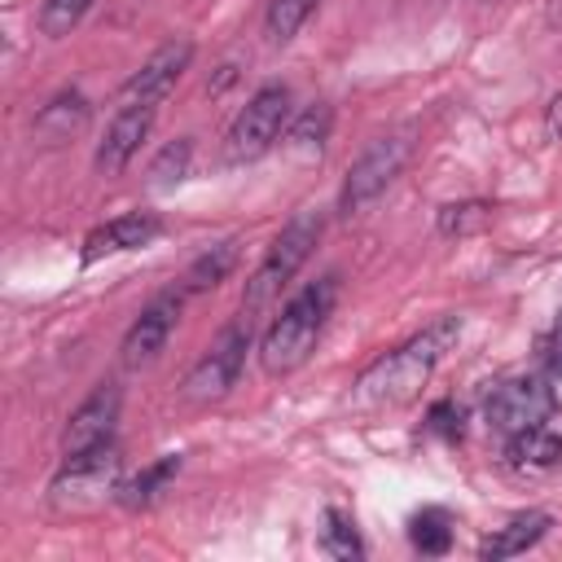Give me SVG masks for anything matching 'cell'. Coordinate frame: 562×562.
Wrapping results in <instances>:
<instances>
[{
  "label": "cell",
  "instance_id": "14",
  "mask_svg": "<svg viewBox=\"0 0 562 562\" xmlns=\"http://www.w3.org/2000/svg\"><path fill=\"white\" fill-rule=\"evenodd\" d=\"M88 119H92L88 97H83L79 88H66V92H57L48 105H40V114H35V136H40L44 145H61V140H70V136H79V132L88 127Z\"/></svg>",
  "mask_w": 562,
  "mask_h": 562
},
{
  "label": "cell",
  "instance_id": "18",
  "mask_svg": "<svg viewBox=\"0 0 562 562\" xmlns=\"http://www.w3.org/2000/svg\"><path fill=\"white\" fill-rule=\"evenodd\" d=\"M325 136H329V105L316 101V105H307L299 119H290V127L281 132V149H290V154H299V158H321Z\"/></svg>",
  "mask_w": 562,
  "mask_h": 562
},
{
  "label": "cell",
  "instance_id": "6",
  "mask_svg": "<svg viewBox=\"0 0 562 562\" xmlns=\"http://www.w3.org/2000/svg\"><path fill=\"white\" fill-rule=\"evenodd\" d=\"M246 351H250V321L241 316V321L224 325L220 338L202 351V360L184 373L180 400H189V404H215V400H224L237 386V378H241Z\"/></svg>",
  "mask_w": 562,
  "mask_h": 562
},
{
  "label": "cell",
  "instance_id": "11",
  "mask_svg": "<svg viewBox=\"0 0 562 562\" xmlns=\"http://www.w3.org/2000/svg\"><path fill=\"white\" fill-rule=\"evenodd\" d=\"M119 408H123V391H119V382H97V391L70 413V422H66V430H61V452L70 457V452L110 443L114 422H119Z\"/></svg>",
  "mask_w": 562,
  "mask_h": 562
},
{
  "label": "cell",
  "instance_id": "28",
  "mask_svg": "<svg viewBox=\"0 0 562 562\" xmlns=\"http://www.w3.org/2000/svg\"><path fill=\"white\" fill-rule=\"evenodd\" d=\"M553 364L562 369V321H558V329H553Z\"/></svg>",
  "mask_w": 562,
  "mask_h": 562
},
{
  "label": "cell",
  "instance_id": "27",
  "mask_svg": "<svg viewBox=\"0 0 562 562\" xmlns=\"http://www.w3.org/2000/svg\"><path fill=\"white\" fill-rule=\"evenodd\" d=\"M544 127L553 140H562V92H553V101L544 105Z\"/></svg>",
  "mask_w": 562,
  "mask_h": 562
},
{
  "label": "cell",
  "instance_id": "25",
  "mask_svg": "<svg viewBox=\"0 0 562 562\" xmlns=\"http://www.w3.org/2000/svg\"><path fill=\"white\" fill-rule=\"evenodd\" d=\"M88 4H92V0H40V31H44L48 40L70 35V31L83 22Z\"/></svg>",
  "mask_w": 562,
  "mask_h": 562
},
{
  "label": "cell",
  "instance_id": "23",
  "mask_svg": "<svg viewBox=\"0 0 562 562\" xmlns=\"http://www.w3.org/2000/svg\"><path fill=\"white\" fill-rule=\"evenodd\" d=\"M408 540H413L417 553H430V558L448 553V549H452V518H448V509H435V505H430V509L413 514Z\"/></svg>",
  "mask_w": 562,
  "mask_h": 562
},
{
  "label": "cell",
  "instance_id": "10",
  "mask_svg": "<svg viewBox=\"0 0 562 562\" xmlns=\"http://www.w3.org/2000/svg\"><path fill=\"white\" fill-rule=\"evenodd\" d=\"M154 119H158V105H149V101H123V105L114 110V119H110L105 136L97 140L92 167H97L101 176H119V171L136 158V149L149 140Z\"/></svg>",
  "mask_w": 562,
  "mask_h": 562
},
{
  "label": "cell",
  "instance_id": "7",
  "mask_svg": "<svg viewBox=\"0 0 562 562\" xmlns=\"http://www.w3.org/2000/svg\"><path fill=\"white\" fill-rule=\"evenodd\" d=\"M404 158H408V140H404V136H378V140H369V149H364V154L347 167V176H342L338 211L351 220V215H360L369 202H378V198L391 189V180L400 176Z\"/></svg>",
  "mask_w": 562,
  "mask_h": 562
},
{
  "label": "cell",
  "instance_id": "17",
  "mask_svg": "<svg viewBox=\"0 0 562 562\" xmlns=\"http://www.w3.org/2000/svg\"><path fill=\"white\" fill-rule=\"evenodd\" d=\"M176 474H180V457H158L154 465H145L140 474H132L127 483H119V505L123 509H149L167 492V483Z\"/></svg>",
  "mask_w": 562,
  "mask_h": 562
},
{
  "label": "cell",
  "instance_id": "21",
  "mask_svg": "<svg viewBox=\"0 0 562 562\" xmlns=\"http://www.w3.org/2000/svg\"><path fill=\"white\" fill-rule=\"evenodd\" d=\"M189 167H193V136H176V140H167V145L154 154V162H149V184H154V189H176V184L189 176Z\"/></svg>",
  "mask_w": 562,
  "mask_h": 562
},
{
  "label": "cell",
  "instance_id": "16",
  "mask_svg": "<svg viewBox=\"0 0 562 562\" xmlns=\"http://www.w3.org/2000/svg\"><path fill=\"white\" fill-rule=\"evenodd\" d=\"M509 465L514 470H558L562 465V435L549 430V426H531V430H518L509 435V448H505Z\"/></svg>",
  "mask_w": 562,
  "mask_h": 562
},
{
  "label": "cell",
  "instance_id": "3",
  "mask_svg": "<svg viewBox=\"0 0 562 562\" xmlns=\"http://www.w3.org/2000/svg\"><path fill=\"white\" fill-rule=\"evenodd\" d=\"M119 470H123V457H119L114 439L70 452L48 483V505L61 514H88L105 501H119V483H123Z\"/></svg>",
  "mask_w": 562,
  "mask_h": 562
},
{
  "label": "cell",
  "instance_id": "19",
  "mask_svg": "<svg viewBox=\"0 0 562 562\" xmlns=\"http://www.w3.org/2000/svg\"><path fill=\"white\" fill-rule=\"evenodd\" d=\"M237 250H241V241L237 237H228V241H220V246H211V250H202L193 263H189V272H184V294H202V290H215L233 268H237Z\"/></svg>",
  "mask_w": 562,
  "mask_h": 562
},
{
  "label": "cell",
  "instance_id": "9",
  "mask_svg": "<svg viewBox=\"0 0 562 562\" xmlns=\"http://www.w3.org/2000/svg\"><path fill=\"white\" fill-rule=\"evenodd\" d=\"M180 307H184V290H162V294H154V299L140 307V316L127 325L123 347H119V360H123L127 369L149 364V360L167 347V338H171V329H176V321H180Z\"/></svg>",
  "mask_w": 562,
  "mask_h": 562
},
{
  "label": "cell",
  "instance_id": "26",
  "mask_svg": "<svg viewBox=\"0 0 562 562\" xmlns=\"http://www.w3.org/2000/svg\"><path fill=\"white\" fill-rule=\"evenodd\" d=\"M426 430H435V435H443L448 443H457V439H461V408L448 404V400H439V404L430 408V417H426Z\"/></svg>",
  "mask_w": 562,
  "mask_h": 562
},
{
  "label": "cell",
  "instance_id": "1",
  "mask_svg": "<svg viewBox=\"0 0 562 562\" xmlns=\"http://www.w3.org/2000/svg\"><path fill=\"white\" fill-rule=\"evenodd\" d=\"M457 338H461V316H439L435 325L413 334L404 347L373 360L356 382V400L378 404V408H400V404L417 400V391L430 382V373L439 369V360L452 351Z\"/></svg>",
  "mask_w": 562,
  "mask_h": 562
},
{
  "label": "cell",
  "instance_id": "2",
  "mask_svg": "<svg viewBox=\"0 0 562 562\" xmlns=\"http://www.w3.org/2000/svg\"><path fill=\"white\" fill-rule=\"evenodd\" d=\"M334 299H338V277H316L272 316V325L263 329V342H259L263 373H272V378L294 373L316 351V338L334 312Z\"/></svg>",
  "mask_w": 562,
  "mask_h": 562
},
{
  "label": "cell",
  "instance_id": "13",
  "mask_svg": "<svg viewBox=\"0 0 562 562\" xmlns=\"http://www.w3.org/2000/svg\"><path fill=\"white\" fill-rule=\"evenodd\" d=\"M158 233H162V220H158L154 211L114 215V220L97 224V228L83 237V263H97L101 255H119V250H140V246H149Z\"/></svg>",
  "mask_w": 562,
  "mask_h": 562
},
{
  "label": "cell",
  "instance_id": "5",
  "mask_svg": "<svg viewBox=\"0 0 562 562\" xmlns=\"http://www.w3.org/2000/svg\"><path fill=\"white\" fill-rule=\"evenodd\" d=\"M285 127H290V88L285 83H263L237 110V119L224 136V158L228 162H255L281 140Z\"/></svg>",
  "mask_w": 562,
  "mask_h": 562
},
{
  "label": "cell",
  "instance_id": "29",
  "mask_svg": "<svg viewBox=\"0 0 562 562\" xmlns=\"http://www.w3.org/2000/svg\"><path fill=\"white\" fill-rule=\"evenodd\" d=\"M549 22L562 31V0H553V4H549Z\"/></svg>",
  "mask_w": 562,
  "mask_h": 562
},
{
  "label": "cell",
  "instance_id": "12",
  "mask_svg": "<svg viewBox=\"0 0 562 562\" xmlns=\"http://www.w3.org/2000/svg\"><path fill=\"white\" fill-rule=\"evenodd\" d=\"M189 61H193V44H189V40H171V44L154 48V53L140 61V70L123 83V101L162 105V101L171 97V88L180 83V75L189 70Z\"/></svg>",
  "mask_w": 562,
  "mask_h": 562
},
{
  "label": "cell",
  "instance_id": "4",
  "mask_svg": "<svg viewBox=\"0 0 562 562\" xmlns=\"http://www.w3.org/2000/svg\"><path fill=\"white\" fill-rule=\"evenodd\" d=\"M321 228H325L321 215L303 211V215H294V220L268 241L259 268H255L250 281H246V294H241V312H246V316L259 312V307H268V303L281 294V285L307 263V255H312L316 241H321Z\"/></svg>",
  "mask_w": 562,
  "mask_h": 562
},
{
  "label": "cell",
  "instance_id": "22",
  "mask_svg": "<svg viewBox=\"0 0 562 562\" xmlns=\"http://www.w3.org/2000/svg\"><path fill=\"white\" fill-rule=\"evenodd\" d=\"M435 224H439L443 237H474V233H483L492 224V202H483V198L448 202V206H439V220Z\"/></svg>",
  "mask_w": 562,
  "mask_h": 562
},
{
  "label": "cell",
  "instance_id": "24",
  "mask_svg": "<svg viewBox=\"0 0 562 562\" xmlns=\"http://www.w3.org/2000/svg\"><path fill=\"white\" fill-rule=\"evenodd\" d=\"M321 549L329 558H364V544L356 536V522L342 509H325V527H321Z\"/></svg>",
  "mask_w": 562,
  "mask_h": 562
},
{
  "label": "cell",
  "instance_id": "8",
  "mask_svg": "<svg viewBox=\"0 0 562 562\" xmlns=\"http://www.w3.org/2000/svg\"><path fill=\"white\" fill-rule=\"evenodd\" d=\"M553 413V391L544 378L536 373H522V378H505L487 404H483V417L492 430H501L505 439L518 435V430H531V426H544V417Z\"/></svg>",
  "mask_w": 562,
  "mask_h": 562
},
{
  "label": "cell",
  "instance_id": "15",
  "mask_svg": "<svg viewBox=\"0 0 562 562\" xmlns=\"http://www.w3.org/2000/svg\"><path fill=\"white\" fill-rule=\"evenodd\" d=\"M549 514L544 509H527V514H514L505 527H496L483 544H479V558L483 562H501V558H518V553H527L544 531H549Z\"/></svg>",
  "mask_w": 562,
  "mask_h": 562
},
{
  "label": "cell",
  "instance_id": "20",
  "mask_svg": "<svg viewBox=\"0 0 562 562\" xmlns=\"http://www.w3.org/2000/svg\"><path fill=\"white\" fill-rule=\"evenodd\" d=\"M316 4L321 0H268V9H263V35H268V44L272 48L290 44L299 35V26L312 18Z\"/></svg>",
  "mask_w": 562,
  "mask_h": 562
}]
</instances>
